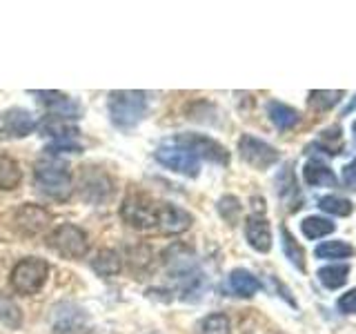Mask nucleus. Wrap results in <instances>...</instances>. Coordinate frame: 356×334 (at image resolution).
Returning <instances> with one entry per match:
<instances>
[{
  "label": "nucleus",
  "mask_w": 356,
  "mask_h": 334,
  "mask_svg": "<svg viewBox=\"0 0 356 334\" xmlns=\"http://www.w3.org/2000/svg\"><path fill=\"white\" fill-rule=\"evenodd\" d=\"M163 263L170 281L174 283L176 292L183 301H196L203 292L205 274L198 267L196 254L183 243H176L163 252Z\"/></svg>",
  "instance_id": "f257e3e1"
},
{
  "label": "nucleus",
  "mask_w": 356,
  "mask_h": 334,
  "mask_svg": "<svg viewBox=\"0 0 356 334\" xmlns=\"http://www.w3.org/2000/svg\"><path fill=\"white\" fill-rule=\"evenodd\" d=\"M33 183H36L38 192L51 200H70L74 192V176L63 156L47 154L44 152L33 165Z\"/></svg>",
  "instance_id": "f03ea898"
},
{
  "label": "nucleus",
  "mask_w": 356,
  "mask_h": 334,
  "mask_svg": "<svg viewBox=\"0 0 356 334\" xmlns=\"http://www.w3.org/2000/svg\"><path fill=\"white\" fill-rule=\"evenodd\" d=\"M109 118L118 129H134L138 122L147 116L149 100L145 92L136 89H120V92H111L107 100Z\"/></svg>",
  "instance_id": "7ed1b4c3"
},
{
  "label": "nucleus",
  "mask_w": 356,
  "mask_h": 334,
  "mask_svg": "<svg viewBox=\"0 0 356 334\" xmlns=\"http://www.w3.org/2000/svg\"><path fill=\"white\" fill-rule=\"evenodd\" d=\"M47 278H49V263L44 259H38V256H25V259H20L14 265L9 283L16 294L33 296L40 292L42 285L47 283Z\"/></svg>",
  "instance_id": "20e7f679"
},
{
  "label": "nucleus",
  "mask_w": 356,
  "mask_h": 334,
  "mask_svg": "<svg viewBox=\"0 0 356 334\" xmlns=\"http://www.w3.org/2000/svg\"><path fill=\"white\" fill-rule=\"evenodd\" d=\"M44 245H47L54 254H58L60 259L78 261L89 252V237L83 228L74 225V223H63V225L54 228L47 234Z\"/></svg>",
  "instance_id": "39448f33"
},
{
  "label": "nucleus",
  "mask_w": 356,
  "mask_h": 334,
  "mask_svg": "<svg viewBox=\"0 0 356 334\" xmlns=\"http://www.w3.org/2000/svg\"><path fill=\"white\" fill-rule=\"evenodd\" d=\"M78 194L83 200L92 205L107 203V200L114 196V181L111 176L103 170V167L96 165H83L81 172H78V183H76Z\"/></svg>",
  "instance_id": "423d86ee"
},
{
  "label": "nucleus",
  "mask_w": 356,
  "mask_h": 334,
  "mask_svg": "<svg viewBox=\"0 0 356 334\" xmlns=\"http://www.w3.org/2000/svg\"><path fill=\"white\" fill-rule=\"evenodd\" d=\"M156 207H159V200L140 194V192H131L120 205V216L127 223L129 228L140 230V232H154L156 230Z\"/></svg>",
  "instance_id": "0eeeda50"
},
{
  "label": "nucleus",
  "mask_w": 356,
  "mask_h": 334,
  "mask_svg": "<svg viewBox=\"0 0 356 334\" xmlns=\"http://www.w3.org/2000/svg\"><path fill=\"white\" fill-rule=\"evenodd\" d=\"M167 143L181 145V148L189 150L196 159H205L214 165H227L229 163V152L222 148V145L209 136H203V134H176Z\"/></svg>",
  "instance_id": "6e6552de"
},
{
  "label": "nucleus",
  "mask_w": 356,
  "mask_h": 334,
  "mask_svg": "<svg viewBox=\"0 0 356 334\" xmlns=\"http://www.w3.org/2000/svg\"><path fill=\"white\" fill-rule=\"evenodd\" d=\"M154 159L159 161L163 167L172 170L176 174H183L187 178H196L200 174V161L196 156L181 148V145H174V143H163L159 150L154 152Z\"/></svg>",
  "instance_id": "1a4fd4ad"
},
{
  "label": "nucleus",
  "mask_w": 356,
  "mask_h": 334,
  "mask_svg": "<svg viewBox=\"0 0 356 334\" xmlns=\"http://www.w3.org/2000/svg\"><path fill=\"white\" fill-rule=\"evenodd\" d=\"M51 223V214L42 205H36V203H25L20 205L14 216H11V228H14L16 234L20 237H38V234L47 232Z\"/></svg>",
  "instance_id": "9d476101"
},
{
  "label": "nucleus",
  "mask_w": 356,
  "mask_h": 334,
  "mask_svg": "<svg viewBox=\"0 0 356 334\" xmlns=\"http://www.w3.org/2000/svg\"><path fill=\"white\" fill-rule=\"evenodd\" d=\"M31 96H36L38 103L49 111V116L56 118H65V120H74L83 116V105L78 103L76 98L67 96L63 92H56V89H33Z\"/></svg>",
  "instance_id": "9b49d317"
},
{
  "label": "nucleus",
  "mask_w": 356,
  "mask_h": 334,
  "mask_svg": "<svg viewBox=\"0 0 356 334\" xmlns=\"http://www.w3.org/2000/svg\"><path fill=\"white\" fill-rule=\"evenodd\" d=\"M238 152L241 159L248 165H252L254 170H267V167H272L278 161V150L272 148L270 143L252 136V134H243L241 136Z\"/></svg>",
  "instance_id": "f8f14e48"
},
{
  "label": "nucleus",
  "mask_w": 356,
  "mask_h": 334,
  "mask_svg": "<svg viewBox=\"0 0 356 334\" xmlns=\"http://www.w3.org/2000/svg\"><path fill=\"white\" fill-rule=\"evenodd\" d=\"M194 216L189 214L187 209L178 207L174 203H165L159 200V207H156V230L159 234H167V237H174V234H183L192 228Z\"/></svg>",
  "instance_id": "ddd939ff"
},
{
  "label": "nucleus",
  "mask_w": 356,
  "mask_h": 334,
  "mask_svg": "<svg viewBox=\"0 0 356 334\" xmlns=\"http://www.w3.org/2000/svg\"><path fill=\"white\" fill-rule=\"evenodd\" d=\"M87 315L81 305L65 301L51 310V334H83Z\"/></svg>",
  "instance_id": "4468645a"
},
{
  "label": "nucleus",
  "mask_w": 356,
  "mask_h": 334,
  "mask_svg": "<svg viewBox=\"0 0 356 334\" xmlns=\"http://www.w3.org/2000/svg\"><path fill=\"white\" fill-rule=\"evenodd\" d=\"M36 127L38 122L33 120V114L22 107L5 109L0 116V138H25Z\"/></svg>",
  "instance_id": "2eb2a0df"
},
{
  "label": "nucleus",
  "mask_w": 356,
  "mask_h": 334,
  "mask_svg": "<svg viewBox=\"0 0 356 334\" xmlns=\"http://www.w3.org/2000/svg\"><path fill=\"white\" fill-rule=\"evenodd\" d=\"M245 239L256 252H270L272 250V230L267 218L254 214L245 221Z\"/></svg>",
  "instance_id": "dca6fc26"
},
{
  "label": "nucleus",
  "mask_w": 356,
  "mask_h": 334,
  "mask_svg": "<svg viewBox=\"0 0 356 334\" xmlns=\"http://www.w3.org/2000/svg\"><path fill=\"white\" fill-rule=\"evenodd\" d=\"M36 129L42 134V136L54 138V143H58V141H76V136L81 134L76 125L67 122L65 118H56V116H44L38 122Z\"/></svg>",
  "instance_id": "f3484780"
},
{
  "label": "nucleus",
  "mask_w": 356,
  "mask_h": 334,
  "mask_svg": "<svg viewBox=\"0 0 356 334\" xmlns=\"http://www.w3.org/2000/svg\"><path fill=\"white\" fill-rule=\"evenodd\" d=\"M227 285H229V289H232L234 294L243 296V299H250V296H254L261 289V281H259V278H256L250 270H243V267L229 272Z\"/></svg>",
  "instance_id": "a211bd4d"
},
{
  "label": "nucleus",
  "mask_w": 356,
  "mask_h": 334,
  "mask_svg": "<svg viewBox=\"0 0 356 334\" xmlns=\"http://www.w3.org/2000/svg\"><path fill=\"white\" fill-rule=\"evenodd\" d=\"M267 116H270V120L274 122V127L276 129H281V132H287V129H292L294 125H298V111L294 107H289L285 103H278V100H270L267 103Z\"/></svg>",
  "instance_id": "6ab92c4d"
},
{
  "label": "nucleus",
  "mask_w": 356,
  "mask_h": 334,
  "mask_svg": "<svg viewBox=\"0 0 356 334\" xmlns=\"http://www.w3.org/2000/svg\"><path fill=\"white\" fill-rule=\"evenodd\" d=\"M303 178H305V183L312 185V187H325V185L334 187L339 183L330 167L325 163L316 161V159L307 161V165L303 167Z\"/></svg>",
  "instance_id": "aec40b11"
},
{
  "label": "nucleus",
  "mask_w": 356,
  "mask_h": 334,
  "mask_svg": "<svg viewBox=\"0 0 356 334\" xmlns=\"http://www.w3.org/2000/svg\"><path fill=\"white\" fill-rule=\"evenodd\" d=\"M89 265H92V270L98 276L111 278V276L120 274V270H122V259H120V254L116 250H100Z\"/></svg>",
  "instance_id": "412c9836"
},
{
  "label": "nucleus",
  "mask_w": 356,
  "mask_h": 334,
  "mask_svg": "<svg viewBox=\"0 0 356 334\" xmlns=\"http://www.w3.org/2000/svg\"><path fill=\"white\" fill-rule=\"evenodd\" d=\"M22 181V170L14 156L0 152V189H16Z\"/></svg>",
  "instance_id": "4be33fe9"
},
{
  "label": "nucleus",
  "mask_w": 356,
  "mask_h": 334,
  "mask_svg": "<svg viewBox=\"0 0 356 334\" xmlns=\"http://www.w3.org/2000/svg\"><path fill=\"white\" fill-rule=\"evenodd\" d=\"M348 274H350V265H345V263L327 265L318 270V281L330 289H339L348 283Z\"/></svg>",
  "instance_id": "5701e85b"
},
{
  "label": "nucleus",
  "mask_w": 356,
  "mask_h": 334,
  "mask_svg": "<svg viewBox=\"0 0 356 334\" xmlns=\"http://www.w3.org/2000/svg\"><path fill=\"white\" fill-rule=\"evenodd\" d=\"M281 239H283V252H285V259H289L296 270L305 272V252L303 248L294 241V237L289 234V230L285 225H281Z\"/></svg>",
  "instance_id": "b1692460"
},
{
  "label": "nucleus",
  "mask_w": 356,
  "mask_h": 334,
  "mask_svg": "<svg viewBox=\"0 0 356 334\" xmlns=\"http://www.w3.org/2000/svg\"><path fill=\"white\" fill-rule=\"evenodd\" d=\"M0 323L11 330H18L22 326V310L14 299L0 294Z\"/></svg>",
  "instance_id": "393cba45"
},
{
  "label": "nucleus",
  "mask_w": 356,
  "mask_h": 334,
  "mask_svg": "<svg viewBox=\"0 0 356 334\" xmlns=\"http://www.w3.org/2000/svg\"><path fill=\"white\" fill-rule=\"evenodd\" d=\"M300 230H303V237L314 241L321 237H327L334 232V223L330 218H321V216H307L300 223Z\"/></svg>",
  "instance_id": "a878e982"
},
{
  "label": "nucleus",
  "mask_w": 356,
  "mask_h": 334,
  "mask_svg": "<svg viewBox=\"0 0 356 334\" xmlns=\"http://www.w3.org/2000/svg\"><path fill=\"white\" fill-rule=\"evenodd\" d=\"M309 148H321L327 156H337L343 150V136H341V127H330L325 132H321V136L316 143H312Z\"/></svg>",
  "instance_id": "bb28decb"
},
{
  "label": "nucleus",
  "mask_w": 356,
  "mask_h": 334,
  "mask_svg": "<svg viewBox=\"0 0 356 334\" xmlns=\"http://www.w3.org/2000/svg\"><path fill=\"white\" fill-rule=\"evenodd\" d=\"M314 254L318 259H350L354 254V248L345 241H325L314 250Z\"/></svg>",
  "instance_id": "cd10ccee"
},
{
  "label": "nucleus",
  "mask_w": 356,
  "mask_h": 334,
  "mask_svg": "<svg viewBox=\"0 0 356 334\" xmlns=\"http://www.w3.org/2000/svg\"><path fill=\"white\" fill-rule=\"evenodd\" d=\"M318 207L323 212H330L334 216H350L352 214V200L343 198V196H337V194H327V196H321L318 198Z\"/></svg>",
  "instance_id": "c85d7f7f"
},
{
  "label": "nucleus",
  "mask_w": 356,
  "mask_h": 334,
  "mask_svg": "<svg viewBox=\"0 0 356 334\" xmlns=\"http://www.w3.org/2000/svg\"><path fill=\"white\" fill-rule=\"evenodd\" d=\"M200 334H232V323L227 315L214 312V315L205 317L203 323H200Z\"/></svg>",
  "instance_id": "c756f323"
},
{
  "label": "nucleus",
  "mask_w": 356,
  "mask_h": 334,
  "mask_svg": "<svg viewBox=\"0 0 356 334\" xmlns=\"http://www.w3.org/2000/svg\"><path fill=\"white\" fill-rule=\"evenodd\" d=\"M276 192L278 196H281V200H285V203H289L294 198H298V187H296V181H294V174L289 167H285V170L278 174L276 178Z\"/></svg>",
  "instance_id": "7c9ffc66"
},
{
  "label": "nucleus",
  "mask_w": 356,
  "mask_h": 334,
  "mask_svg": "<svg viewBox=\"0 0 356 334\" xmlns=\"http://www.w3.org/2000/svg\"><path fill=\"white\" fill-rule=\"evenodd\" d=\"M343 98V92L339 89V92H325V89H314V92H309V105L314 107L316 111H325V109H330V107H334L339 103V100Z\"/></svg>",
  "instance_id": "2f4dec72"
},
{
  "label": "nucleus",
  "mask_w": 356,
  "mask_h": 334,
  "mask_svg": "<svg viewBox=\"0 0 356 334\" xmlns=\"http://www.w3.org/2000/svg\"><path fill=\"white\" fill-rule=\"evenodd\" d=\"M241 212H243V207H241V200L236 196L227 194L218 200V214L225 218L229 225H236L238 218H241Z\"/></svg>",
  "instance_id": "473e14b6"
},
{
  "label": "nucleus",
  "mask_w": 356,
  "mask_h": 334,
  "mask_svg": "<svg viewBox=\"0 0 356 334\" xmlns=\"http://www.w3.org/2000/svg\"><path fill=\"white\" fill-rule=\"evenodd\" d=\"M339 310L343 312V315H354L356 312V287L339 299Z\"/></svg>",
  "instance_id": "72a5a7b5"
},
{
  "label": "nucleus",
  "mask_w": 356,
  "mask_h": 334,
  "mask_svg": "<svg viewBox=\"0 0 356 334\" xmlns=\"http://www.w3.org/2000/svg\"><path fill=\"white\" fill-rule=\"evenodd\" d=\"M343 178L350 187H356V159L343 167Z\"/></svg>",
  "instance_id": "f704fd0d"
},
{
  "label": "nucleus",
  "mask_w": 356,
  "mask_h": 334,
  "mask_svg": "<svg viewBox=\"0 0 356 334\" xmlns=\"http://www.w3.org/2000/svg\"><path fill=\"white\" fill-rule=\"evenodd\" d=\"M352 132H354V141H356V122H354V125H352Z\"/></svg>",
  "instance_id": "c9c22d12"
}]
</instances>
